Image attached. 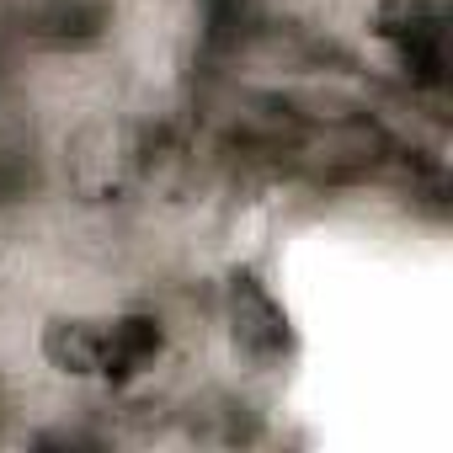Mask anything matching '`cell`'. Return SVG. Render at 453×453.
<instances>
[{"label":"cell","mask_w":453,"mask_h":453,"mask_svg":"<svg viewBox=\"0 0 453 453\" xmlns=\"http://www.w3.org/2000/svg\"><path fill=\"white\" fill-rule=\"evenodd\" d=\"M373 33H379V43H389V54L400 59V70L416 86H426V91L448 86V70H453V12H448V0H379Z\"/></svg>","instance_id":"cell-1"},{"label":"cell","mask_w":453,"mask_h":453,"mask_svg":"<svg viewBox=\"0 0 453 453\" xmlns=\"http://www.w3.org/2000/svg\"><path fill=\"white\" fill-rule=\"evenodd\" d=\"M230 331H235V347L251 363H283L294 352V326H288L283 304L267 294V283L257 273L230 278Z\"/></svg>","instance_id":"cell-2"},{"label":"cell","mask_w":453,"mask_h":453,"mask_svg":"<svg viewBox=\"0 0 453 453\" xmlns=\"http://www.w3.org/2000/svg\"><path fill=\"white\" fill-rule=\"evenodd\" d=\"M165 352V331L155 315H107L96 320V379L128 384L144 368H155V357Z\"/></svg>","instance_id":"cell-3"},{"label":"cell","mask_w":453,"mask_h":453,"mask_svg":"<svg viewBox=\"0 0 453 453\" xmlns=\"http://www.w3.org/2000/svg\"><path fill=\"white\" fill-rule=\"evenodd\" d=\"M112 27V0H33L22 33L43 49H91Z\"/></svg>","instance_id":"cell-4"},{"label":"cell","mask_w":453,"mask_h":453,"mask_svg":"<svg viewBox=\"0 0 453 453\" xmlns=\"http://www.w3.org/2000/svg\"><path fill=\"white\" fill-rule=\"evenodd\" d=\"M267 27L262 0H197V38L208 59H235L246 54Z\"/></svg>","instance_id":"cell-5"}]
</instances>
